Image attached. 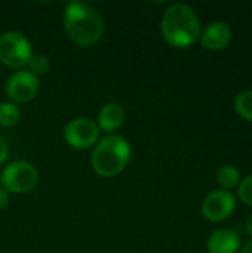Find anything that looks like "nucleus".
Here are the masks:
<instances>
[{"label": "nucleus", "instance_id": "1", "mask_svg": "<svg viewBox=\"0 0 252 253\" xmlns=\"http://www.w3.org/2000/svg\"><path fill=\"white\" fill-rule=\"evenodd\" d=\"M64 28L73 43L89 47L101 40L104 34V21L91 4L71 1L64 10Z\"/></svg>", "mask_w": 252, "mask_h": 253}, {"label": "nucleus", "instance_id": "2", "mask_svg": "<svg viewBox=\"0 0 252 253\" xmlns=\"http://www.w3.org/2000/svg\"><path fill=\"white\" fill-rule=\"evenodd\" d=\"M202 27L198 13L184 3L171 4L162 16V36L172 47H189L201 37Z\"/></svg>", "mask_w": 252, "mask_h": 253}, {"label": "nucleus", "instance_id": "3", "mask_svg": "<svg viewBox=\"0 0 252 253\" xmlns=\"http://www.w3.org/2000/svg\"><path fill=\"white\" fill-rule=\"evenodd\" d=\"M132 156L129 142L120 135H108L95 144L91 163L101 178H114L125 170Z\"/></svg>", "mask_w": 252, "mask_h": 253}, {"label": "nucleus", "instance_id": "4", "mask_svg": "<svg viewBox=\"0 0 252 253\" xmlns=\"http://www.w3.org/2000/svg\"><path fill=\"white\" fill-rule=\"evenodd\" d=\"M39 182L37 169L28 162H12L0 173L1 188L13 194H25L36 188Z\"/></svg>", "mask_w": 252, "mask_h": 253}, {"label": "nucleus", "instance_id": "5", "mask_svg": "<svg viewBox=\"0 0 252 253\" xmlns=\"http://www.w3.org/2000/svg\"><path fill=\"white\" fill-rule=\"evenodd\" d=\"M28 39L18 31H6L0 36V62L9 68H22L31 58Z\"/></svg>", "mask_w": 252, "mask_h": 253}, {"label": "nucleus", "instance_id": "6", "mask_svg": "<svg viewBox=\"0 0 252 253\" xmlns=\"http://www.w3.org/2000/svg\"><path fill=\"white\" fill-rule=\"evenodd\" d=\"M100 129L97 122L88 117H79L67 123L64 127V139L67 145L76 150H85L98 142Z\"/></svg>", "mask_w": 252, "mask_h": 253}, {"label": "nucleus", "instance_id": "7", "mask_svg": "<svg viewBox=\"0 0 252 253\" xmlns=\"http://www.w3.org/2000/svg\"><path fill=\"white\" fill-rule=\"evenodd\" d=\"M39 92V77L27 70L15 71L6 82V95L13 104L30 102Z\"/></svg>", "mask_w": 252, "mask_h": 253}, {"label": "nucleus", "instance_id": "8", "mask_svg": "<svg viewBox=\"0 0 252 253\" xmlns=\"http://www.w3.org/2000/svg\"><path fill=\"white\" fill-rule=\"evenodd\" d=\"M236 209V199L230 191L215 190L202 203V213L208 221L220 222L227 219Z\"/></svg>", "mask_w": 252, "mask_h": 253}, {"label": "nucleus", "instance_id": "9", "mask_svg": "<svg viewBox=\"0 0 252 253\" xmlns=\"http://www.w3.org/2000/svg\"><path fill=\"white\" fill-rule=\"evenodd\" d=\"M201 44L208 50H221L232 40V30L226 22L215 21L205 27L201 33Z\"/></svg>", "mask_w": 252, "mask_h": 253}, {"label": "nucleus", "instance_id": "10", "mask_svg": "<svg viewBox=\"0 0 252 253\" xmlns=\"http://www.w3.org/2000/svg\"><path fill=\"white\" fill-rule=\"evenodd\" d=\"M98 129L113 135L117 129H120L125 123V110L120 104L117 102H108L101 107L98 111V119H97Z\"/></svg>", "mask_w": 252, "mask_h": 253}, {"label": "nucleus", "instance_id": "11", "mask_svg": "<svg viewBox=\"0 0 252 253\" xmlns=\"http://www.w3.org/2000/svg\"><path fill=\"white\" fill-rule=\"evenodd\" d=\"M209 253H238L241 251V237L233 230H218L208 239Z\"/></svg>", "mask_w": 252, "mask_h": 253}, {"label": "nucleus", "instance_id": "12", "mask_svg": "<svg viewBox=\"0 0 252 253\" xmlns=\"http://www.w3.org/2000/svg\"><path fill=\"white\" fill-rule=\"evenodd\" d=\"M217 182L226 190H233L236 187H239L241 184V172L235 168V166H223L218 169L217 172Z\"/></svg>", "mask_w": 252, "mask_h": 253}, {"label": "nucleus", "instance_id": "13", "mask_svg": "<svg viewBox=\"0 0 252 253\" xmlns=\"http://www.w3.org/2000/svg\"><path fill=\"white\" fill-rule=\"evenodd\" d=\"M21 119V110L16 104L7 101V102H0V126L3 127H10L16 125Z\"/></svg>", "mask_w": 252, "mask_h": 253}, {"label": "nucleus", "instance_id": "14", "mask_svg": "<svg viewBox=\"0 0 252 253\" xmlns=\"http://www.w3.org/2000/svg\"><path fill=\"white\" fill-rule=\"evenodd\" d=\"M235 108H236V113L242 119H245L248 122H252V89L244 90V92H241L236 96Z\"/></svg>", "mask_w": 252, "mask_h": 253}, {"label": "nucleus", "instance_id": "15", "mask_svg": "<svg viewBox=\"0 0 252 253\" xmlns=\"http://www.w3.org/2000/svg\"><path fill=\"white\" fill-rule=\"evenodd\" d=\"M31 74H34L36 77L42 76V74H46L50 68V64H49V59L42 55V53H37V55H31V58L28 59L27 65H25Z\"/></svg>", "mask_w": 252, "mask_h": 253}, {"label": "nucleus", "instance_id": "16", "mask_svg": "<svg viewBox=\"0 0 252 253\" xmlns=\"http://www.w3.org/2000/svg\"><path fill=\"white\" fill-rule=\"evenodd\" d=\"M238 196L247 206H252V175H248L244 181H241Z\"/></svg>", "mask_w": 252, "mask_h": 253}, {"label": "nucleus", "instance_id": "17", "mask_svg": "<svg viewBox=\"0 0 252 253\" xmlns=\"http://www.w3.org/2000/svg\"><path fill=\"white\" fill-rule=\"evenodd\" d=\"M7 154H9V148H7V144L6 141L0 136V166L6 162L7 159Z\"/></svg>", "mask_w": 252, "mask_h": 253}, {"label": "nucleus", "instance_id": "18", "mask_svg": "<svg viewBox=\"0 0 252 253\" xmlns=\"http://www.w3.org/2000/svg\"><path fill=\"white\" fill-rule=\"evenodd\" d=\"M9 205V193L0 187V211L4 209Z\"/></svg>", "mask_w": 252, "mask_h": 253}, {"label": "nucleus", "instance_id": "19", "mask_svg": "<svg viewBox=\"0 0 252 253\" xmlns=\"http://www.w3.org/2000/svg\"><path fill=\"white\" fill-rule=\"evenodd\" d=\"M241 253H252V240L247 242V243L241 248Z\"/></svg>", "mask_w": 252, "mask_h": 253}, {"label": "nucleus", "instance_id": "20", "mask_svg": "<svg viewBox=\"0 0 252 253\" xmlns=\"http://www.w3.org/2000/svg\"><path fill=\"white\" fill-rule=\"evenodd\" d=\"M247 231H248L250 236H252V215L248 218V221H247Z\"/></svg>", "mask_w": 252, "mask_h": 253}]
</instances>
